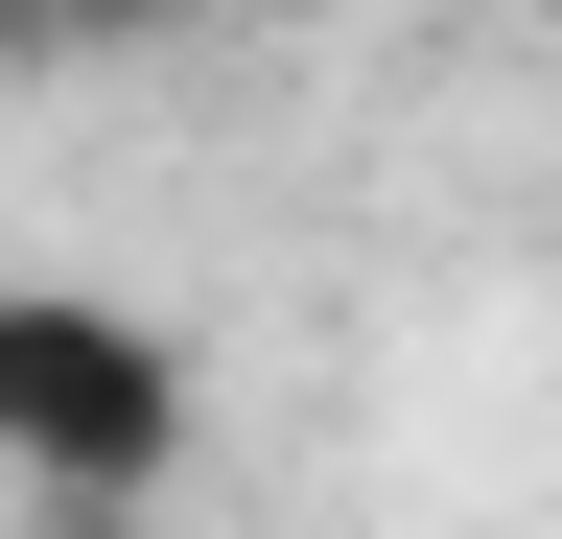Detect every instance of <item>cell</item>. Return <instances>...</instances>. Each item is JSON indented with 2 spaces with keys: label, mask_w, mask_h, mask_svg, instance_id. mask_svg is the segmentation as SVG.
I'll return each instance as SVG.
<instances>
[{
  "label": "cell",
  "mask_w": 562,
  "mask_h": 539,
  "mask_svg": "<svg viewBox=\"0 0 562 539\" xmlns=\"http://www.w3.org/2000/svg\"><path fill=\"white\" fill-rule=\"evenodd\" d=\"M0 469L24 493H165L188 469V328L117 282H0Z\"/></svg>",
  "instance_id": "obj_1"
},
{
  "label": "cell",
  "mask_w": 562,
  "mask_h": 539,
  "mask_svg": "<svg viewBox=\"0 0 562 539\" xmlns=\"http://www.w3.org/2000/svg\"><path fill=\"white\" fill-rule=\"evenodd\" d=\"M188 0H0V71H117V47H165Z\"/></svg>",
  "instance_id": "obj_2"
},
{
  "label": "cell",
  "mask_w": 562,
  "mask_h": 539,
  "mask_svg": "<svg viewBox=\"0 0 562 539\" xmlns=\"http://www.w3.org/2000/svg\"><path fill=\"white\" fill-rule=\"evenodd\" d=\"M539 24H562V0H539Z\"/></svg>",
  "instance_id": "obj_3"
}]
</instances>
